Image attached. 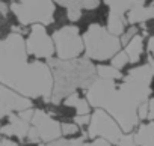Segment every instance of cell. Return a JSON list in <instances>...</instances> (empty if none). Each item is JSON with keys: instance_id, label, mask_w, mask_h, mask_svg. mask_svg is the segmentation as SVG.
<instances>
[{"instance_id": "25", "label": "cell", "mask_w": 154, "mask_h": 146, "mask_svg": "<svg viewBox=\"0 0 154 146\" xmlns=\"http://www.w3.org/2000/svg\"><path fill=\"white\" fill-rule=\"evenodd\" d=\"M148 121L154 122V97L148 100Z\"/></svg>"}, {"instance_id": "10", "label": "cell", "mask_w": 154, "mask_h": 146, "mask_svg": "<svg viewBox=\"0 0 154 146\" xmlns=\"http://www.w3.org/2000/svg\"><path fill=\"white\" fill-rule=\"evenodd\" d=\"M33 112H35L33 109H27L18 113H11L0 125V136L6 139H17L20 142H26Z\"/></svg>"}, {"instance_id": "29", "label": "cell", "mask_w": 154, "mask_h": 146, "mask_svg": "<svg viewBox=\"0 0 154 146\" xmlns=\"http://www.w3.org/2000/svg\"><path fill=\"white\" fill-rule=\"evenodd\" d=\"M152 56H154V54H152Z\"/></svg>"}, {"instance_id": "6", "label": "cell", "mask_w": 154, "mask_h": 146, "mask_svg": "<svg viewBox=\"0 0 154 146\" xmlns=\"http://www.w3.org/2000/svg\"><path fill=\"white\" fill-rule=\"evenodd\" d=\"M9 11L15 20L23 26L41 24L44 27L54 21L56 3L50 0H35V2H12L9 3Z\"/></svg>"}, {"instance_id": "16", "label": "cell", "mask_w": 154, "mask_h": 146, "mask_svg": "<svg viewBox=\"0 0 154 146\" xmlns=\"http://www.w3.org/2000/svg\"><path fill=\"white\" fill-rule=\"evenodd\" d=\"M143 47H145V39H143V35H140V33L136 35L124 47V51L128 56L130 65H134V63H139L140 62V57H142V53H143Z\"/></svg>"}, {"instance_id": "14", "label": "cell", "mask_w": 154, "mask_h": 146, "mask_svg": "<svg viewBox=\"0 0 154 146\" xmlns=\"http://www.w3.org/2000/svg\"><path fill=\"white\" fill-rule=\"evenodd\" d=\"M133 136L136 146H154V122H140Z\"/></svg>"}, {"instance_id": "2", "label": "cell", "mask_w": 154, "mask_h": 146, "mask_svg": "<svg viewBox=\"0 0 154 146\" xmlns=\"http://www.w3.org/2000/svg\"><path fill=\"white\" fill-rule=\"evenodd\" d=\"M85 92L89 106L94 107V110L100 109L109 113L125 134H131V131L139 127L137 109L143 103L130 92L122 80L113 82L97 77Z\"/></svg>"}, {"instance_id": "15", "label": "cell", "mask_w": 154, "mask_h": 146, "mask_svg": "<svg viewBox=\"0 0 154 146\" xmlns=\"http://www.w3.org/2000/svg\"><path fill=\"white\" fill-rule=\"evenodd\" d=\"M65 107L74 110L75 116H85V115H91V106L88 103L86 98H83L80 95V92H75L72 95H69L68 98L63 100L62 103Z\"/></svg>"}, {"instance_id": "24", "label": "cell", "mask_w": 154, "mask_h": 146, "mask_svg": "<svg viewBox=\"0 0 154 146\" xmlns=\"http://www.w3.org/2000/svg\"><path fill=\"white\" fill-rule=\"evenodd\" d=\"M83 146H113V145H110L109 142H106L103 139H94L91 142H85Z\"/></svg>"}, {"instance_id": "8", "label": "cell", "mask_w": 154, "mask_h": 146, "mask_svg": "<svg viewBox=\"0 0 154 146\" xmlns=\"http://www.w3.org/2000/svg\"><path fill=\"white\" fill-rule=\"evenodd\" d=\"M62 137L60 131V122L54 119L48 112L36 109L33 112V118L30 122V130L27 134L26 142L29 143H51L54 140H59Z\"/></svg>"}, {"instance_id": "18", "label": "cell", "mask_w": 154, "mask_h": 146, "mask_svg": "<svg viewBox=\"0 0 154 146\" xmlns=\"http://www.w3.org/2000/svg\"><path fill=\"white\" fill-rule=\"evenodd\" d=\"M57 6H63V9L66 11V18L71 21V23H75L79 21L80 17H82V6H80V2H57L56 3Z\"/></svg>"}, {"instance_id": "3", "label": "cell", "mask_w": 154, "mask_h": 146, "mask_svg": "<svg viewBox=\"0 0 154 146\" xmlns=\"http://www.w3.org/2000/svg\"><path fill=\"white\" fill-rule=\"evenodd\" d=\"M53 74V94L50 104L59 106L69 95L86 91L97 79L94 62L79 57L74 60H59L56 57L47 60Z\"/></svg>"}, {"instance_id": "26", "label": "cell", "mask_w": 154, "mask_h": 146, "mask_svg": "<svg viewBox=\"0 0 154 146\" xmlns=\"http://www.w3.org/2000/svg\"><path fill=\"white\" fill-rule=\"evenodd\" d=\"M146 50H148L149 54H154V36L148 38V41H146Z\"/></svg>"}, {"instance_id": "5", "label": "cell", "mask_w": 154, "mask_h": 146, "mask_svg": "<svg viewBox=\"0 0 154 146\" xmlns=\"http://www.w3.org/2000/svg\"><path fill=\"white\" fill-rule=\"evenodd\" d=\"M86 134L89 140L103 139L113 146H136L134 136L125 134L118 122L104 110L95 109L91 113V121L86 128Z\"/></svg>"}, {"instance_id": "20", "label": "cell", "mask_w": 154, "mask_h": 146, "mask_svg": "<svg viewBox=\"0 0 154 146\" xmlns=\"http://www.w3.org/2000/svg\"><path fill=\"white\" fill-rule=\"evenodd\" d=\"M110 65L113 66V68H116V69H124L125 66H128L130 65V60H128V56L125 54V51L124 50H121L116 56H113V59L110 60Z\"/></svg>"}, {"instance_id": "9", "label": "cell", "mask_w": 154, "mask_h": 146, "mask_svg": "<svg viewBox=\"0 0 154 146\" xmlns=\"http://www.w3.org/2000/svg\"><path fill=\"white\" fill-rule=\"evenodd\" d=\"M24 41H26V51L29 57H35L36 60L45 59V62L54 57V44L44 26L41 24L32 26Z\"/></svg>"}, {"instance_id": "23", "label": "cell", "mask_w": 154, "mask_h": 146, "mask_svg": "<svg viewBox=\"0 0 154 146\" xmlns=\"http://www.w3.org/2000/svg\"><path fill=\"white\" fill-rule=\"evenodd\" d=\"M137 118H139V122H143V121L148 119V101L139 106V109H137Z\"/></svg>"}, {"instance_id": "1", "label": "cell", "mask_w": 154, "mask_h": 146, "mask_svg": "<svg viewBox=\"0 0 154 146\" xmlns=\"http://www.w3.org/2000/svg\"><path fill=\"white\" fill-rule=\"evenodd\" d=\"M0 83L30 101H51V69L47 62L29 59L21 33L11 32L0 39Z\"/></svg>"}, {"instance_id": "4", "label": "cell", "mask_w": 154, "mask_h": 146, "mask_svg": "<svg viewBox=\"0 0 154 146\" xmlns=\"http://www.w3.org/2000/svg\"><path fill=\"white\" fill-rule=\"evenodd\" d=\"M85 44V59L91 62H110L121 51V41L107 32L106 26L92 23L82 35Z\"/></svg>"}, {"instance_id": "7", "label": "cell", "mask_w": 154, "mask_h": 146, "mask_svg": "<svg viewBox=\"0 0 154 146\" xmlns=\"http://www.w3.org/2000/svg\"><path fill=\"white\" fill-rule=\"evenodd\" d=\"M51 39L54 44V57L59 60H74L85 53L83 38L80 35V29L75 24L62 26L54 30Z\"/></svg>"}, {"instance_id": "13", "label": "cell", "mask_w": 154, "mask_h": 146, "mask_svg": "<svg viewBox=\"0 0 154 146\" xmlns=\"http://www.w3.org/2000/svg\"><path fill=\"white\" fill-rule=\"evenodd\" d=\"M151 20H154V3L146 5L145 2H139L125 15L127 26H139V24H145Z\"/></svg>"}, {"instance_id": "21", "label": "cell", "mask_w": 154, "mask_h": 146, "mask_svg": "<svg viewBox=\"0 0 154 146\" xmlns=\"http://www.w3.org/2000/svg\"><path fill=\"white\" fill-rule=\"evenodd\" d=\"M136 35H139V26H128L125 29V32L119 36V41H121V45L125 47Z\"/></svg>"}, {"instance_id": "17", "label": "cell", "mask_w": 154, "mask_h": 146, "mask_svg": "<svg viewBox=\"0 0 154 146\" xmlns=\"http://www.w3.org/2000/svg\"><path fill=\"white\" fill-rule=\"evenodd\" d=\"M95 69H97V77H98V79L119 82V80H122V77H124L122 71L113 68L112 65H95Z\"/></svg>"}, {"instance_id": "12", "label": "cell", "mask_w": 154, "mask_h": 146, "mask_svg": "<svg viewBox=\"0 0 154 146\" xmlns=\"http://www.w3.org/2000/svg\"><path fill=\"white\" fill-rule=\"evenodd\" d=\"M27 109H32L30 100L15 94L0 83V125L11 113H18Z\"/></svg>"}, {"instance_id": "19", "label": "cell", "mask_w": 154, "mask_h": 146, "mask_svg": "<svg viewBox=\"0 0 154 146\" xmlns=\"http://www.w3.org/2000/svg\"><path fill=\"white\" fill-rule=\"evenodd\" d=\"M60 131H62V137L63 139H72V137H77L82 133V130L71 121L60 122Z\"/></svg>"}, {"instance_id": "11", "label": "cell", "mask_w": 154, "mask_h": 146, "mask_svg": "<svg viewBox=\"0 0 154 146\" xmlns=\"http://www.w3.org/2000/svg\"><path fill=\"white\" fill-rule=\"evenodd\" d=\"M139 2H106L104 5L109 6V12H107V20H106V29L109 33H112L113 36H121L125 29L128 27L127 26V21H125V15L127 12L134 8Z\"/></svg>"}, {"instance_id": "22", "label": "cell", "mask_w": 154, "mask_h": 146, "mask_svg": "<svg viewBox=\"0 0 154 146\" xmlns=\"http://www.w3.org/2000/svg\"><path fill=\"white\" fill-rule=\"evenodd\" d=\"M101 5V2H94V0H82L80 2V6H82V11H95L98 9V6Z\"/></svg>"}, {"instance_id": "27", "label": "cell", "mask_w": 154, "mask_h": 146, "mask_svg": "<svg viewBox=\"0 0 154 146\" xmlns=\"http://www.w3.org/2000/svg\"><path fill=\"white\" fill-rule=\"evenodd\" d=\"M2 146H20V145H18L15 140H12V139H6V137H3Z\"/></svg>"}, {"instance_id": "28", "label": "cell", "mask_w": 154, "mask_h": 146, "mask_svg": "<svg viewBox=\"0 0 154 146\" xmlns=\"http://www.w3.org/2000/svg\"><path fill=\"white\" fill-rule=\"evenodd\" d=\"M2 142H3V137H2V136H0V146H2Z\"/></svg>"}]
</instances>
